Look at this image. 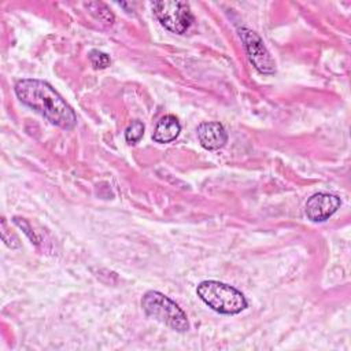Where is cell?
<instances>
[{"mask_svg": "<svg viewBox=\"0 0 351 351\" xmlns=\"http://www.w3.org/2000/svg\"><path fill=\"white\" fill-rule=\"evenodd\" d=\"M16 97L27 107L43 115L51 123L70 130L77 123L74 110L45 81L36 78L19 80L14 86Z\"/></svg>", "mask_w": 351, "mask_h": 351, "instance_id": "obj_1", "label": "cell"}, {"mask_svg": "<svg viewBox=\"0 0 351 351\" xmlns=\"http://www.w3.org/2000/svg\"><path fill=\"white\" fill-rule=\"evenodd\" d=\"M196 293L210 308L221 314H239L247 307L245 296L234 287L221 281H202Z\"/></svg>", "mask_w": 351, "mask_h": 351, "instance_id": "obj_2", "label": "cell"}, {"mask_svg": "<svg viewBox=\"0 0 351 351\" xmlns=\"http://www.w3.org/2000/svg\"><path fill=\"white\" fill-rule=\"evenodd\" d=\"M141 307L149 318L162 322L173 330L185 332L189 329V322L184 310L162 292H145L141 299Z\"/></svg>", "mask_w": 351, "mask_h": 351, "instance_id": "obj_3", "label": "cell"}, {"mask_svg": "<svg viewBox=\"0 0 351 351\" xmlns=\"http://www.w3.org/2000/svg\"><path fill=\"white\" fill-rule=\"evenodd\" d=\"M155 18L160 25L171 33H185L193 22L191 7L185 1L176 0H160L151 4Z\"/></svg>", "mask_w": 351, "mask_h": 351, "instance_id": "obj_4", "label": "cell"}, {"mask_svg": "<svg viewBox=\"0 0 351 351\" xmlns=\"http://www.w3.org/2000/svg\"><path fill=\"white\" fill-rule=\"evenodd\" d=\"M240 38L244 44L247 56L252 66L265 75H271L276 73V62L271 58L269 49L266 48L263 40L255 33L254 30L248 27H240L239 29Z\"/></svg>", "mask_w": 351, "mask_h": 351, "instance_id": "obj_5", "label": "cell"}, {"mask_svg": "<svg viewBox=\"0 0 351 351\" xmlns=\"http://www.w3.org/2000/svg\"><path fill=\"white\" fill-rule=\"evenodd\" d=\"M340 204L341 202L339 196L333 193L318 192L308 197V200L306 202L304 213L310 221L322 222L332 217L337 211Z\"/></svg>", "mask_w": 351, "mask_h": 351, "instance_id": "obj_6", "label": "cell"}, {"mask_svg": "<svg viewBox=\"0 0 351 351\" xmlns=\"http://www.w3.org/2000/svg\"><path fill=\"white\" fill-rule=\"evenodd\" d=\"M196 133L200 145L208 151L219 149L228 141V133L219 122H203L197 126Z\"/></svg>", "mask_w": 351, "mask_h": 351, "instance_id": "obj_7", "label": "cell"}, {"mask_svg": "<svg viewBox=\"0 0 351 351\" xmlns=\"http://www.w3.org/2000/svg\"><path fill=\"white\" fill-rule=\"evenodd\" d=\"M181 132V125L177 119V117L169 114L160 118V121L156 123V128L152 134V140L159 144L171 143L178 137Z\"/></svg>", "mask_w": 351, "mask_h": 351, "instance_id": "obj_8", "label": "cell"}, {"mask_svg": "<svg viewBox=\"0 0 351 351\" xmlns=\"http://www.w3.org/2000/svg\"><path fill=\"white\" fill-rule=\"evenodd\" d=\"M85 7L100 22H103L106 25H112L114 23V14L110 11V8L104 3H101V1H90V3H85Z\"/></svg>", "mask_w": 351, "mask_h": 351, "instance_id": "obj_9", "label": "cell"}, {"mask_svg": "<svg viewBox=\"0 0 351 351\" xmlns=\"http://www.w3.org/2000/svg\"><path fill=\"white\" fill-rule=\"evenodd\" d=\"M144 123L141 122V121H138V119H134V121H132V123L126 128V130H125V138H126V141L129 143V144H136V143H138L141 138H143V136H144Z\"/></svg>", "mask_w": 351, "mask_h": 351, "instance_id": "obj_10", "label": "cell"}, {"mask_svg": "<svg viewBox=\"0 0 351 351\" xmlns=\"http://www.w3.org/2000/svg\"><path fill=\"white\" fill-rule=\"evenodd\" d=\"M88 56H89V60H90V63L95 69H106L111 63L110 56L107 53L99 51V49H92Z\"/></svg>", "mask_w": 351, "mask_h": 351, "instance_id": "obj_11", "label": "cell"}]
</instances>
